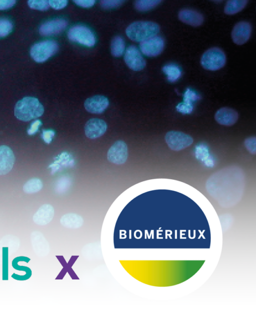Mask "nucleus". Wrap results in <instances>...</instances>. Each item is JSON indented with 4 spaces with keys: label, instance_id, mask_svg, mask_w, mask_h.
I'll return each instance as SVG.
<instances>
[{
    "label": "nucleus",
    "instance_id": "nucleus-7",
    "mask_svg": "<svg viewBox=\"0 0 256 325\" xmlns=\"http://www.w3.org/2000/svg\"><path fill=\"white\" fill-rule=\"evenodd\" d=\"M128 156V146L122 140L116 141L109 148L107 153L108 160L115 164H124Z\"/></svg>",
    "mask_w": 256,
    "mask_h": 325
},
{
    "label": "nucleus",
    "instance_id": "nucleus-15",
    "mask_svg": "<svg viewBox=\"0 0 256 325\" xmlns=\"http://www.w3.org/2000/svg\"><path fill=\"white\" fill-rule=\"evenodd\" d=\"M200 99L197 92L187 88L184 94L183 101L176 106V110L182 114H190L194 110V102Z\"/></svg>",
    "mask_w": 256,
    "mask_h": 325
},
{
    "label": "nucleus",
    "instance_id": "nucleus-2",
    "mask_svg": "<svg viewBox=\"0 0 256 325\" xmlns=\"http://www.w3.org/2000/svg\"><path fill=\"white\" fill-rule=\"evenodd\" d=\"M160 30L159 25L154 22L138 21L127 27L126 34L132 41L141 42L156 36Z\"/></svg>",
    "mask_w": 256,
    "mask_h": 325
},
{
    "label": "nucleus",
    "instance_id": "nucleus-23",
    "mask_svg": "<svg viewBox=\"0 0 256 325\" xmlns=\"http://www.w3.org/2000/svg\"><path fill=\"white\" fill-rule=\"evenodd\" d=\"M246 0H230L228 1L225 6L224 12L228 15H232L240 12L247 4Z\"/></svg>",
    "mask_w": 256,
    "mask_h": 325
},
{
    "label": "nucleus",
    "instance_id": "nucleus-14",
    "mask_svg": "<svg viewBox=\"0 0 256 325\" xmlns=\"http://www.w3.org/2000/svg\"><path fill=\"white\" fill-rule=\"evenodd\" d=\"M15 159L14 154L10 147L0 146V175H6L11 171Z\"/></svg>",
    "mask_w": 256,
    "mask_h": 325
},
{
    "label": "nucleus",
    "instance_id": "nucleus-12",
    "mask_svg": "<svg viewBox=\"0 0 256 325\" xmlns=\"http://www.w3.org/2000/svg\"><path fill=\"white\" fill-rule=\"evenodd\" d=\"M68 23L62 18H56L42 24L39 29L40 34L43 36H50L62 32L67 27Z\"/></svg>",
    "mask_w": 256,
    "mask_h": 325
},
{
    "label": "nucleus",
    "instance_id": "nucleus-13",
    "mask_svg": "<svg viewBox=\"0 0 256 325\" xmlns=\"http://www.w3.org/2000/svg\"><path fill=\"white\" fill-rule=\"evenodd\" d=\"M109 101L102 95H95L87 98L84 102L85 109L92 114H101L108 107Z\"/></svg>",
    "mask_w": 256,
    "mask_h": 325
},
{
    "label": "nucleus",
    "instance_id": "nucleus-19",
    "mask_svg": "<svg viewBox=\"0 0 256 325\" xmlns=\"http://www.w3.org/2000/svg\"><path fill=\"white\" fill-rule=\"evenodd\" d=\"M178 17L180 21L193 27L200 26L204 22V17L200 13L188 9L181 10Z\"/></svg>",
    "mask_w": 256,
    "mask_h": 325
},
{
    "label": "nucleus",
    "instance_id": "nucleus-24",
    "mask_svg": "<svg viewBox=\"0 0 256 325\" xmlns=\"http://www.w3.org/2000/svg\"><path fill=\"white\" fill-rule=\"evenodd\" d=\"M43 187L42 181L38 178H33L27 181L23 185V191L27 194L36 193Z\"/></svg>",
    "mask_w": 256,
    "mask_h": 325
},
{
    "label": "nucleus",
    "instance_id": "nucleus-9",
    "mask_svg": "<svg viewBox=\"0 0 256 325\" xmlns=\"http://www.w3.org/2000/svg\"><path fill=\"white\" fill-rule=\"evenodd\" d=\"M164 47V39L160 36H154L140 42V48L144 55L149 57H156L163 51Z\"/></svg>",
    "mask_w": 256,
    "mask_h": 325
},
{
    "label": "nucleus",
    "instance_id": "nucleus-32",
    "mask_svg": "<svg viewBox=\"0 0 256 325\" xmlns=\"http://www.w3.org/2000/svg\"><path fill=\"white\" fill-rule=\"evenodd\" d=\"M54 135L55 132L53 130H43L42 138L45 143L50 144L51 143Z\"/></svg>",
    "mask_w": 256,
    "mask_h": 325
},
{
    "label": "nucleus",
    "instance_id": "nucleus-16",
    "mask_svg": "<svg viewBox=\"0 0 256 325\" xmlns=\"http://www.w3.org/2000/svg\"><path fill=\"white\" fill-rule=\"evenodd\" d=\"M216 121L224 126L233 125L238 119V113L233 109L222 107L219 109L214 116Z\"/></svg>",
    "mask_w": 256,
    "mask_h": 325
},
{
    "label": "nucleus",
    "instance_id": "nucleus-26",
    "mask_svg": "<svg viewBox=\"0 0 256 325\" xmlns=\"http://www.w3.org/2000/svg\"><path fill=\"white\" fill-rule=\"evenodd\" d=\"M162 1L160 0H140L136 1L134 3L136 9L141 12H144L150 10L158 5Z\"/></svg>",
    "mask_w": 256,
    "mask_h": 325
},
{
    "label": "nucleus",
    "instance_id": "nucleus-1",
    "mask_svg": "<svg viewBox=\"0 0 256 325\" xmlns=\"http://www.w3.org/2000/svg\"><path fill=\"white\" fill-rule=\"evenodd\" d=\"M44 113V108L34 97H26L19 100L14 107L16 117L24 122L38 118Z\"/></svg>",
    "mask_w": 256,
    "mask_h": 325
},
{
    "label": "nucleus",
    "instance_id": "nucleus-11",
    "mask_svg": "<svg viewBox=\"0 0 256 325\" xmlns=\"http://www.w3.org/2000/svg\"><path fill=\"white\" fill-rule=\"evenodd\" d=\"M252 30L250 23L246 21L238 23L232 32V38L234 43L238 45L245 44L251 36Z\"/></svg>",
    "mask_w": 256,
    "mask_h": 325
},
{
    "label": "nucleus",
    "instance_id": "nucleus-8",
    "mask_svg": "<svg viewBox=\"0 0 256 325\" xmlns=\"http://www.w3.org/2000/svg\"><path fill=\"white\" fill-rule=\"evenodd\" d=\"M124 60L128 68L134 71L143 70L146 65V62L140 51L134 45H130L126 48Z\"/></svg>",
    "mask_w": 256,
    "mask_h": 325
},
{
    "label": "nucleus",
    "instance_id": "nucleus-10",
    "mask_svg": "<svg viewBox=\"0 0 256 325\" xmlns=\"http://www.w3.org/2000/svg\"><path fill=\"white\" fill-rule=\"evenodd\" d=\"M107 128V124L104 120L92 118L88 120L85 124V135L89 139H96L103 135Z\"/></svg>",
    "mask_w": 256,
    "mask_h": 325
},
{
    "label": "nucleus",
    "instance_id": "nucleus-18",
    "mask_svg": "<svg viewBox=\"0 0 256 325\" xmlns=\"http://www.w3.org/2000/svg\"><path fill=\"white\" fill-rule=\"evenodd\" d=\"M30 260V258L24 256H18L14 258L12 261V267L16 270L25 272V274L19 275L14 272L11 275V277L18 281H24L30 279L32 275V269L29 267L19 265L18 262L22 261L28 263Z\"/></svg>",
    "mask_w": 256,
    "mask_h": 325
},
{
    "label": "nucleus",
    "instance_id": "nucleus-6",
    "mask_svg": "<svg viewBox=\"0 0 256 325\" xmlns=\"http://www.w3.org/2000/svg\"><path fill=\"white\" fill-rule=\"evenodd\" d=\"M164 139L168 146L176 151L186 148L193 143V139L190 135L176 131L168 132Z\"/></svg>",
    "mask_w": 256,
    "mask_h": 325
},
{
    "label": "nucleus",
    "instance_id": "nucleus-35",
    "mask_svg": "<svg viewBox=\"0 0 256 325\" xmlns=\"http://www.w3.org/2000/svg\"><path fill=\"white\" fill-rule=\"evenodd\" d=\"M74 2L80 7L90 8L94 5L96 1L94 0H74Z\"/></svg>",
    "mask_w": 256,
    "mask_h": 325
},
{
    "label": "nucleus",
    "instance_id": "nucleus-3",
    "mask_svg": "<svg viewBox=\"0 0 256 325\" xmlns=\"http://www.w3.org/2000/svg\"><path fill=\"white\" fill-rule=\"evenodd\" d=\"M226 57L220 48L214 47L206 50L200 59V64L205 69L216 71L222 68L226 64Z\"/></svg>",
    "mask_w": 256,
    "mask_h": 325
},
{
    "label": "nucleus",
    "instance_id": "nucleus-20",
    "mask_svg": "<svg viewBox=\"0 0 256 325\" xmlns=\"http://www.w3.org/2000/svg\"><path fill=\"white\" fill-rule=\"evenodd\" d=\"M60 223L64 227L76 229L82 226L84 219L82 217L78 214L68 213L61 217Z\"/></svg>",
    "mask_w": 256,
    "mask_h": 325
},
{
    "label": "nucleus",
    "instance_id": "nucleus-4",
    "mask_svg": "<svg viewBox=\"0 0 256 325\" xmlns=\"http://www.w3.org/2000/svg\"><path fill=\"white\" fill-rule=\"evenodd\" d=\"M58 50V45L54 40H45L34 44L30 49L32 58L37 62L46 61Z\"/></svg>",
    "mask_w": 256,
    "mask_h": 325
},
{
    "label": "nucleus",
    "instance_id": "nucleus-29",
    "mask_svg": "<svg viewBox=\"0 0 256 325\" xmlns=\"http://www.w3.org/2000/svg\"><path fill=\"white\" fill-rule=\"evenodd\" d=\"M28 5L32 9L40 11H46L50 8L48 1L30 0L28 1Z\"/></svg>",
    "mask_w": 256,
    "mask_h": 325
},
{
    "label": "nucleus",
    "instance_id": "nucleus-33",
    "mask_svg": "<svg viewBox=\"0 0 256 325\" xmlns=\"http://www.w3.org/2000/svg\"><path fill=\"white\" fill-rule=\"evenodd\" d=\"M247 149L252 153H256V138L250 137L247 138L244 142Z\"/></svg>",
    "mask_w": 256,
    "mask_h": 325
},
{
    "label": "nucleus",
    "instance_id": "nucleus-25",
    "mask_svg": "<svg viewBox=\"0 0 256 325\" xmlns=\"http://www.w3.org/2000/svg\"><path fill=\"white\" fill-rule=\"evenodd\" d=\"M110 49L113 56L120 57L125 49V43L124 39L120 36L114 37L111 42Z\"/></svg>",
    "mask_w": 256,
    "mask_h": 325
},
{
    "label": "nucleus",
    "instance_id": "nucleus-31",
    "mask_svg": "<svg viewBox=\"0 0 256 325\" xmlns=\"http://www.w3.org/2000/svg\"><path fill=\"white\" fill-rule=\"evenodd\" d=\"M50 6L55 10H60L65 8L68 3L66 0H50L48 1Z\"/></svg>",
    "mask_w": 256,
    "mask_h": 325
},
{
    "label": "nucleus",
    "instance_id": "nucleus-30",
    "mask_svg": "<svg viewBox=\"0 0 256 325\" xmlns=\"http://www.w3.org/2000/svg\"><path fill=\"white\" fill-rule=\"evenodd\" d=\"M123 2L120 0H103L100 2V5L102 8L110 9L120 6Z\"/></svg>",
    "mask_w": 256,
    "mask_h": 325
},
{
    "label": "nucleus",
    "instance_id": "nucleus-22",
    "mask_svg": "<svg viewBox=\"0 0 256 325\" xmlns=\"http://www.w3.org/2000/svg\"><path fill=\"white\" fill-rule=\"evenodd\" d=\"M162 70L166 75L168 81L171 83L178 80L182 75V71L180 67L173 64L164 66Z\"/></svg>",
    "mask_w": 256,
    "mask_h": 325
},
{
    "label": "nucleus",
    "instance_id": "nucleus-21",
    "mask_svg": "<svg viewBox=\"0 0 256 325\" xmlns=\"http://www.w3.org/2000/svg\"><path fill=\"white\" fill-rule=\"evenodd\" d=\"M196 157L202 162L207 167H212L214 164V160L210 154L208 146L204 143H200L196 146Z\"/></svg>",
    "mask_w": 256,
    "mask_h": 325
},
{
    "label": "nucleus",
    "instance_id": "nucleus-5",
    "mask_svg": "<svg viewBox=\"0 0 256 325\" xmlns=\"http://www.w3.org/2000/svg\"><path fill=\"white\" fill-rule=\"evenodd\" d=\"M68 39L74 42L88 47H92L96 44L94 33L88 27L76 25L70 28L68 32Z\"/></svg>",
    "mask_w": 256,
    "mask_h": 325
},
{
    "label": "nucleus",
    "instance_id": "nucleus-27",
    "mask_svg": "<svg viewBox=\"0 0 256 325\" xmlns=\"http://www.w3.org/2000/svg\"><path fill=\"white\" fill-rule=\"evenodd\" d=\"M2 280H8V247L2 248Z\"/></svg>",
    "mask_w": 256,
    "mask_h": 325
},
{
    "label": "nucleus",
    "instance_id": "nucleus-17",
    "mask_svg": "<svg viewBox=\"0 0 256 325\" xmlns=\"http://www.w3.org/2000/svg\"><path fill=\"white\" fill-rule=\"evenodd\" d=\"M54 215V207L50 204L42 205L33 216L34 222L38 225H44L49 223Z\"/></svg>",
    "mask_w": 256,
    "mask_h": 325
},
{
    "label": "nucleus",
    "instance_id": "nucleus-28",
    "mask_svg": "<svg viewBox=\"0 0 256 325\" xmlns=\"http://www.w3.org/2000/svg\"><path fill=\"white\" fill-rule=\"evenodd\" d=\"M13 28L12 22L6 19H0V38L8 35Z\"/></svg>",
    "mask_w": 256,
    "mask_h": 325
},
{
    "label": "nucleus",
    "instance_id": "nucleus-36",
    "mask_svg": "<svg viewBox=\"0 0 256 325\" xmlns=\"http://www.w3.org/2000/svg\"><path fill=\"white\" fill-rule=\"evenodd\" d=\"M16 3L14 0H0V10H6L13 7Z\"/></svg>",
    "mask_w": 256,
    "mask_h": 325
},
{
    "label": "nucleus",
    "instance_id": "nucleus-34",
    "mask_svg": "<svg viewBox=\"0 0 256 325\" xmlns=\"http://www.w3.org/2000/svg\"><path fill=\"white\" fill-rule=\"evenodd\" d=\"M42 125V122L40 120H36L32 123L29 129L27 131L28 135H34L38 130L39 127Z\"/></svg>",
    "mask_w": 256,
    "mask_h": 325
}]
</instances>
